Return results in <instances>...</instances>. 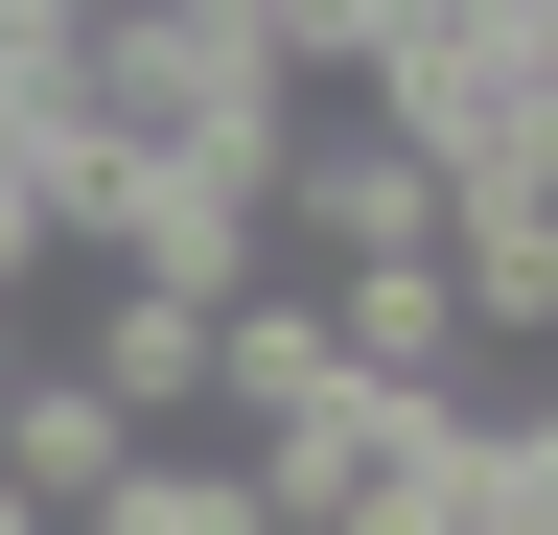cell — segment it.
I'll use <instances>...</instances> for the list:
<instances>
[{"label":"cell","mask_w":558,"mask_h":535,"mask_svg":"<svg viewBox=\"0 0 558 535\" xmlns=\"http://www.w3.org/2000/svg\"><path fill=\"white\" fill-rule=\"evenodd\" d=\"M349 94L465 186V163H512L535 117H558V0H396V47H373Z\"/></svg>","instance_id":"1"},{"label":"cell","mask_w":558,"mask_h":535,"mask_svg":"<svg viewBox=\"0 0 558 535\" xmlns=\"http://www.w3.org/2000/svg\"><path fill=\"white\" fill-rule=\"evenodd\" d=\"M256 489H279V535H442V489H465V396L326 373L303 420H256Z\"/></svg>","instance_id":"2"},{"label":"cell","mask_w":558,"mask_h":535,"mask_svg":"<svg viewBox=\"0 0 558 535\" xmlns=\"http://www.w3.org/2000/svg\"><path fill=\"white\" fill-rule=\"evenodd\" d=\"M256 210H279V280H349V256H442V210H465V186L418 163L373 94H303V117H279V186H256Z\"/></svg>","instance_id":"3"},{"label":"cell","mask_w":558,"mask_h":535,"mask_svg":"<svg viewBox=\"0 0 558 535\" xmlns=\"http://www.w3.org/2000/svg\"><path fill=\"white\" fill-rule=\"evenodd\" d=\"M303 303H326V350L373 373V396H465V373H488V326H465L442 256H349V280H303Z\"/></svg>","instance_id":"4"},{"label":"cell","mask_w":558,"mask_h":535,"mask_svg":"<svg viewBox=\"0 0 558 535\" xmlns=\"http://www.w3.org/2000/svg\"><path fill=\"white\" fill-rule=\"evenodd\" d=\"M70 373H94L140 442H209V303H186V280H117V256H94V326H70Z\"/></svg>","instance_id":"5"},{"label":"cell","mask_w":558,"mask_h":535,"mask_svg":"<svg viewBox=\"0 0 558 535\" xmlns=\"http://www.w3.org/2000/svg\"><path fill=\"white\" fill-rule=\"evenodd\" d=\"M117 465H140V420H117V396H94V373H70V350H24V373H0V489H24L47 535H70V512H94V489H117Z\"/></svg>","instance_id":"6"},{"label":"cell","mask_w":558,"mask_h":535,"mask_svg":"<svg viewBox=\"0 0 558 535\" xmlns=\"http://www.w3.org/2000/svg\"><path fill=\"white\" fill-rule=\"evenodd\" d=\"M373 47H396V0H256V71L279 94H349Z\"/></svg>","instance_id":"7"},{"label":"cell","mask_w":558,"mask_h":535,"mask_svg":"<svg viewBox=\"0 0 558 535\" xmlns=\"http://www.w3.org/2000/svg\"><path fill=\"white\" fill-rule=\"evenodd\" d=\"M24 350H47V326H24V303H0V373H24Z\"/></svg>","instance_id":"8"}]
</instances>
